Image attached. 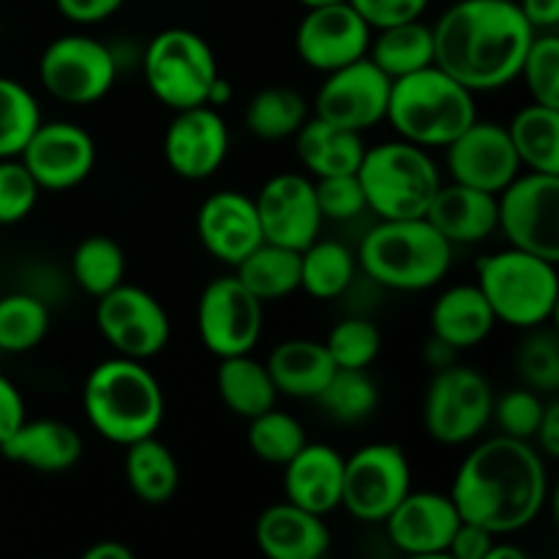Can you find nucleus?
I'll return each instance as SVG.
<instances>
[{"label": "nucleus", "instance_id": "obj_1", "mask_svg": "<svg viewBox=\"0 0 559 559\" xmlns=\"http://www.w3.org/2000/svg\"><path fill=\"white\" fill-rule=\"evenodd\" d=\"M448 495L464 522L495 535L522 533L551 497L546 459L527 440L489 437L462 459Z\"/></svg>", "mask_w": 559, "mask_h": 559}, {"label": "nucleus", "instance_id": "obj_2", "mask_svg": "<svg viewBox=\"0 0 559 559\" xmlns=\"http://www.w3.org/2000/svg\"><path fill=\"white\" fill-rule=\"evenodd\" d=\"M431 36L435 66L473 93H491L516 80L535 31L516 0H456Z\"/></svg>", "mask_w": 559, "mask_h": 559}, {"label": "nucleus", "instance_id": "obj_3", "mask_svg": "<svg viewBox=\"0 0 559 559\" xmlns=\"http://www.w3.org/2000/svg\"><path fill=\"white\" fill-rule=\"evenodd\" d=\"M82 409L96 435L126 448L162 429L164 391L145 360L115 355L91 369L82 385Z\"/></svg>", "mask_w": 559, "mask_h": 559}, {"label": "nucleus", "instance_id": "obj_4", "mask_svg": "<svg viewBox=\"0 0 559 559\" xmlns=\"http://www.w3.org/2000/svg\"><path fill=\"white\" fill-rule=\"evenodd\" d=\"M358 265L371 282L393 293H424L448 276L453 246L426 216L380 218L360 240Z\"/></svg>", "mask_w": 559, "mask_h": 559}, {"label": "nucleus", "instance_id": "obj_5", "mask_svg": "<svg viewBox=\"0 0 559 559\" xmlns=\"http://www.w3.org/2000/svg\"><path fill=\"white\" fill-rule=\"evenodd\" d=\"M478 118L475 93L440 66H426L391 80L385 120L399 140L420 147H445Z\"/></svg>", "mask_w": 559, "mask_h": 559}, {"label": "nucleus", "instance_id": "obj_6", "mask_svg": "<svg viewBox=\"0 0 559 559\" xmlns=\"http://www.w3.org/2000/svg\"><path fill=\"white\" fill-rule=\"evenodd\" d=\"M478 289L497 322L516 331L549 325L559 304L557 262L522 249L495 251L478 260Z\"/></svg>", "mask_w": 559, "mask_h": 559}, {"label": "nucleus", "instance_id": "obj_7", "mask_svg": "<svg viewBox=\"0 0 559 559\" xmlns=\"http://www.w3.org/2000/svg\"><path fill=\"white\" fill-rule=\"evenodd\" d=\"M355 175L364 189L366 211L377 218L426 216L442 186L440 169L429 151L407 140L366 145Z\"/></svg>", "mask_w": 559, "mask_h": 559}, {"label": "nucleus", "instance_id": "obj_8", "mask_svg": "<svg viewBox=\"0 0 559 559\" xmlns=\"http://www.w3.org/2000/svg\"><path fill=\"white\" fill-rule=\"evenodd\" d=\"M147 91L173 112L207 104L218 71L211 44L189 27H167L156 33L142 55Z\"/></svg>", "mask_w": 559, "mask_h": 559}, {"label": "nucleus", "instance_id": "obj_9", "mask_svg": "<svg viewBox=\"0 0 559 559\" xmlns=\"http://www.w3.org/2000/svg\"><path fill=\"white\" fill-rule=\"evenodd\" d=\"M495 391L478 369H437L424 396V429L440 445H469L491 424Z\"/></svg>", "mask_w": 559, "mask_h": 559}, {"label": "nucleus", "instance_id": "obj_10", "mask_svg": "<svg viewBox=\"0 0 559 559\" xmlns=\"http://www.w3.org/2000/svg\"><path fill=\"white\" fill-rule=\"evenodd\" d=\"M413 489V464L396 442H369L344 459L342 508L364 524H382Z\"/></svg>", "mask_w": 559, "mask_h": 559}, {"label": "nucleus", "instance_id": "obj_11", "mask_svg": "<svg viewBox=\"0 0 559 559\" xmlns=\"http://www.w3.org/2000/svg\"><path fill=\"white\" fill-rule=\"evenodd\" d=\"M41 87L69 107L98 104L118 80V55L104 41L82 33L60 36L38 58Z\"/></svg>", "mask_w": 559, "mask_h": 559}, {"label": "nucleus", "instance_id": "obj_12", "mask_svg": "<svg viewBox=\"0 0 559 559\" xmlns=\"http://www.w3.org/2000/svg\"><path fill=\"white\" fill-rule=\"evenodd\" d=\"M497 229L513 249L559 262V175L519 173L497 194Z\"/></svg>", "mask_w": 559, "mask_h": 559}, {"label": "nucleus", "instance_id": "obj_13", "mask_svg": "<svg viewBox=\"0 0 559 559\" xmlns=\"http://www.w3.org/2000/svg\"><path fill=\"white\" fill-rule=\"evenodd\" d=\"M265 328V304L240 284L238 276H218L205 284L197 300V333L216 358L254 353Z\"/></svg>", "mask_w": 559, "mask_h": 559}, {"label": "nucleus", "instance_id": "obj_14", "mask_svg": "<svg viewBox=\"0 0 559 559\" xmlns=\"http://www.w3.org/2000/svg\"><path fill=\"white\" fill-rule=\"evenodd\" d=\"M96 300L98 333L123 358L151 360L169 344L173 322L147 289L123 282Z\"/></svg>", "mask_w": 559, "mask_h": 559}, {"label": "nucleus", "instance_id": "obj_15", "mask_svg": "<svg viewBox=\"0 0 559 559\" xmlns=\"http://www.w3.org/2000/svg\"><path fill=\"white\" fill-rule=\"evenodd\" d=\"M391 76L382 74L369 58H358L336 71H328L314 96V115L349 131L374 129L385 120Z\"/></svg>", "mask_w": 559, "mask_h": 559}, {"label": "nucleus", "instance_id": "obj_16", "mask_svg": "<svg viewBox=\"0 0 559 559\" xmlns=\"http://www.w3.org/2000/svg\"><path fill=\"white\" fill-rule=\"evenodd\" d=\"M96 156V142L82 126L69 120H41L22 147L20 162L41 191H69L91 178Z\"/></svg>", "mask_w": 559, "mask_h": 559}, {"label": "nucleus", "instance_id": "obj_17", "mask_svg": "<svg viewBox=\"0 0 559 559\" xmlns=\"http://www.w3.org/2000/svg\"><path fill=\"white\" fill-rule=\"evenodd\" d=\"M448 175L453 183L473 186V189L500 194L519 173V162L508 129L495 120L475 118L456 140L445 145Z\"/></svg>", "mask_w": 559, "mask_h": 559}, {"label": "nucleus", "instance_id": "obj_18", "mask_svg": "<svg viewBox=\"0 0 559 559\" xmlns=\"http://www.w3.org/2000/svg\"><path fill=\"white\" fill-rule=\"evenodd\" d=\"M371 33L374 31L347 0L306 9L295 31V52L309 69L328 74L353 60L366 58Z\"/></svg>", "mask_w": 559, "mask_h": 559}, {"label": "nucleus", "instance_id": "obj_19", "mask_svg": "<svg viewBox=\"0 0 559 559\" xmlns=\"http://www.w3.org/2000/svg\"><path fill=\"white\" fill-rule=\"evenodd\" d=\"M262 238L267 243L306 249L320 238L322 213L317 205L314 180L298 173H278L260 186L254 197Z\"/></svg>", "mask_w": 559, "mask_h": 559}, {"label": "nucleus", "instance_id": "obj_20", "mask_svg": "<svg viewBox=\"0 0 559 559\" xmlns=\"http://www.w3.org/2000/svg\"><path fill=\"white\" fill-rule=\"evenodd\" d=\"M229 156V126L216 107L178 109L164 131L167 167L183 180H207Z\"/></svg>", "mask_w": 559, "mask_h": 559}, {"label": "nucleus", "instance_id": "obj_21", "mask_svg": "<svg viewBox=\"0 0 559 559\" xmlns=\"http://www.w3.org/2000/svg\"><path fill=\"white\" fill-rule=\"evenodd\" d=\"M459 516L451 495L442 491H413L404 495L385 519V533L402 555L409 557H448Z\"/></svg>", "mask_w": 559, "mask_h": 559}, {"label": "nucleus", "instance_id": "obj_22", "mask_svg": "<svg viewBox=\"0 0 559 559\" xmlns=\"http://www.w3.org/2000/svg\"><path fill=\"white\" fill-rule=\"evenodd\" d=\"M197 238L213 260L235 267L262 243L254 197L243 191H216L197 211Z\"/></svg>", "mask_w": 559, "mask_h": 559}, {"label": "nucleus", "instance_id": "obj_23", "mask_svg": "<svg viewBox=\"0 0 559 559\" xmlns=\"http://www.w3.org/2000/svg\"><path fill=\"white\" fill-rule=\"evenodd\" d=\"M344 456L325 442H306L284 464V500L328 516L342 508Z\"/></svg>", "mask_w": 559, "mask_h": 559}, {"label": "nucleus", "instance_id": "obj_24", "mask_svg": "<svg viewBox=\"0 0 559 559\" xmlns=\"http://www.w3.org/2000/svg\"><path fill=\"white\" fill-rule=\"evenodd\" d=\"M254 544L271 559H320L331 551V530L322 516L284 500L257 516Z\"/></svg>", "mask_w": 559, "mask_h": 559}, {"label": "nucleus", "instance_id": "obj_25", "mask_svg": "<svg viewBox=\"0 0 559 559\" xmlns=\"http://www.w3.org/2000/svg\"><path fill=\"white\" fill-rule=\"evenodd\" d=\"M0 456L41 475H60L82 459V437L66 420H22L20 429L0 445Z\"/></svg>", "mask_w": 559, "mask_h": 559}, {"label": "nucleus", "instance_id": "obj_26", "mask_svg": "<svg viewBox=\"0 0 559 559\" xmlns=\"http://www.w3.org/2000/svg\"><path fill=\"white\" fill-rule=\"evenodd\" d=\"M426 218L451 246L480 243L497 233V194L451 180L437 189Z\"/></svg>", "mask_w": 559, "mask_h": 559}, {"label": "nucleus", "instance_id": "obj_27", "mask_svg": "<svg viewBox=\"0 0 559 559\" xmlns=\"http://www.w3.org/2000/svg\"><path fill=\"white\" fill-rule=\"evenodd\" d=\"M429 322L431 336L445 342L456 353L484 344L497 325L478 284H456L445 289L431 306Z\"/></svg>", "mask_w": 559, "mask_h": 559}, {"label": "nucleus", "instance_id": "obj_28", "mask_svg": "<svg viewBox=\"0 0 559 559\" xmlns=\"http://www.w3.org/2000/svg\"><path fill=\"white\" fill-rule=\"evenodd\" d=\"M293 140L295 156H298V162L304 164L311 178L355 173L366 151L364 134L328 123L317 115L300 126Z\"/></svg>", "mask_w": 559, "mask_h": 559}, {"label": "nucleus", "instance_id": "obj_29", "mask_svg": "<svg viewBox=\"0 0 559 559\" xmlns=\"http://www.w3.org/2000/svg\"><path fill=\"white\" fill-rule=\"evenodd\" d=\"M265 366L276 391L289 399H317L336 371L325 344L314 338H287L276 344Z\"/></svg>", "mask_w": 559, "mask_h": 559}, {"label": "nucleus", "instance_id": "obj_30", "mask_svg": "<svg viewBox=\"0 0 559 559\" xmlns=\"http://www.w3.org/2000/svg\"><path fill=\"white\" fill-rule=\"evenodd\" d=\"M123 475L131 495L145 506H164L180 486L178 459L156 435L126 445Z\"/></svg>", "mask_w": 559, "mask_h": 559}, {"label": "nucleus", "instance_id": "obj_31", "mask_svg": "<svg viewBox=\"0 0 559 559\" xmlns=\"http://www.w3.org/2000/svg\"><path fill=\"white\" fill-rule=\"evenodd\" d=\"M216 388L224 407L238 418L249 420L265 409L276 407L278 391L271 380V371L265 364L251 358V353L218 358Z\"/></svg>", "mask_w": 559, "mask_h": 559}, {"label": "nucleus", "instance_id": "obj_32", "mask_svg": "<svg viewBox=\"0 0 559 559\" xmlns=\"http://www.w3.org/2000/svg\"><path fill=\"white\" fill-rule=\"evenodd\" d=\"M366 58L382 74L391 76V80L426 69V66L435 63V36H431V25H426L424 20H413L402 22V25L380 27L377 36L371 33Z\"/></svg>", "mask_w": 559, "mask_h": 559}, {"label": "nucleus", "instance_id": "obj_33", "mask_svg": "<svg viewBox=\"0 0 559 559\" xmlns=\"http://www.w3.org/2000/svg\"><path fill=\"white\" fill-rule=\"evenodd\" d=\"M522 169L559 175V109L527 104L506 126Z\"/></svg>", "mask_w": 559, "mask_h": 559}, {"label": "nucleus", "instance_id": "obj_34", "mask_svg": "<svg viewBox=\"0 0 559 559\" xmlns=\"http://www.w3.org/2000/svg\"><path fill=\"white\" fill-rule=\"evenodd\" d=\"M235 276L262 304L284 300L300 289V251L262 240L243 262L235 265Z\"/></svg>", "mask_w": 559, "mask_h": 559}, {"label": "nucleus", "instance_id": "obj_35", "mask_svg": "<svg viewBox=\"0 0 559 559\" xmlns=\"http://www.w3.org/2000/svg\"><path fill=\"white\" fill-rule=\"evenodd\" d=\"M309 102L304 93L287 85L262 87L249 98L243 112V123L249 134L262 142L293 140L300 126L309 120Z\"/></svg>", "mask_w": 559, "mask_h": 559}, {"label": "nucleus", "instance_id": "obj_36", "mask_svg": "<svg viewBox=\"0 0 559 559\" xmlns=\"http://www.w3.org/2000/svg\"><path fill=\"white\" fill-rule=\"evenodd\" d=\"M358 271V257L338 240H311L300 249V289L317 300L342 298Z\"/></svg>", "mask_w": 559, "mask_h": 559}, {"label": "nucleus", "instance_id": "obj_37", "mask_svg": "<svg viewBox=\"0 0 559 559\" xmlns=\"http://www.w3.org/2000/svg\"><path fill=\"white\" fill-rule=\"evenodd\" d=\"M71 278L85 295L102 298L126 282V251L107 235H91L71 254Z\"/></svg>", "mask_w": 559, "mask_h": 559}, {"label": "nucleus", "instance_id": "obj_38", "mask_svg": "<svg viewBox=\"0 0 559 559\" xmlns=\"http://www.w3.org/2000/svg\"><path fill=\"white\" fill-rule=\"evenodd\" d=\"M49 333V309L33 293H9L0 298V353L25 355Z\"/></svg>", "mask_w": 559, "mask_h": 559}, {"label": "nucleus", "instance_id": "obj_39", "mask_svg": "<svg viewBox=\"0 0 559 559\" xmlns=\"http://www.w3.org/2000/svg\"><path fill=\"white\" fill-rule=\"evenodd\" d=\"M317 402L328 418L353 426L374 413L380 404V391L369 377V369H336Z\"/></svg>", "mask_w": 559, "mask_h": 559}, {"label": "nucleus", "instance_id": "obj_40", "mask_svg": "<svg viewBox=\"0 0 559 559\" xmlns=\"http://www.w3.org/2000/svg\"><path fill=\"white\" fill-rule=\"evenodd\" d=\"M246 442L260 462L284 467L309 442V437H306L304 424L295 415L271 407L249 418Z\"/></svg>", "mask_w": 559, "mask_h": 559}, {"label": "nucleus", "instance_id": "obj_41", "mask_svg": "<svg viewBox=\"0 0 559 559\" xmlns=\"http://www.w3.org/2000/svg\"><path fill=\"white\" fill-rule=\"evenodd\" d=\"M38 123L41 107L31 87L11 76H0V158H20Z\"/></svg>", "mask_w": 559, "mask_h": 559}, {"label": "nucleus", "instance_id": "obj_42", "mask_svg": "<svg viewBox=\"0 0 559 559\" xmlns=\"http://www.w3.org/2000/svg\"><path fill=\"white\" fill-rule=\"evenodd\" d=\"M336 369H369L382 349L380 328L366 317H347L331 328L325 342Z\"/></svg>", "mask_w": 559, "mask_h": 559}, {"label": "nucleus", "instance_id": "obj_43", "mask_svg": "<svg viewBox=\"0 0 559 559\" xmlns=\"http://www.w3.org/2000/svg\"><path fill=\"white\" fill-rule=\"evenodd\" d=\"M516 80L524 82L535 104L559 109V38L555 31H546L540 36L535 33Z\"/></svg>", "mask_w": 559, "mask_h": 559}, {"label": "nucleus", "instance_id": "obj_44", "mask_svg": "<svg viewBox=\"0 0 559 559\" xmlns=\"http://www.w3.org/2000/svg\"><path fill=\"white\" fill-rule=\"evenodd\" d=\"M516 369L524 385L538 393H557L559 388V338L551 328L527 331L516 353Z\"/></svg>", "mask_w": 559, "mask_h": 559}, {"label": "nucleus", "instance_id": "obj_45", "mask_svg": "<svg viewBox=\"0 0 559 559\" xmlns=\"http://www.w3.org/2000/svg\"><path fill=\"white\" fill-rule=\"evenodd\" d=\"M544 409H546L544 393L533 391V388L527 385L513 388V391L502 393L500 399H495L491 420L497 424L500 435L533 442L540 418H544Z\"/></svg>", "mask_w": 559, "mask_h": 559}, {"label": "nucleus", "instance_id": "obj_46", "mask_svg": "<svg viewBox=\"0 0 559 559\" xmlns=\"http://www.w3.org/2000/svg\"><path fill=\"white\" fill-rule=\"evenodd\" d=\"M38 191L41 189L20 158H0V227L31 216Z\"/></svg>", "mask_w": 559, "mask_h": 559}, {"label": "nucleus", "instance_id": "obj_47", "mask_svg": "<svg viewBox=\"0 0 559 559\" xmlns=\"http://www.w3.org/2000/svg\"><path fill=\"white\" fill-rule=\"evenodd\" d=\"M314 194L322 218L331 222H353L366 211V197L355 173L314 178Z\"/></svg>", "mask_w": 559, "mask_h": 559}, {"label": "nucleus", "instance_id": "obj_48", "mask_svg": "<svg viewBox=\"0 0 559 559\" xmlns=\"http://www.w3.org/2000/svg\"><path fill=\"white\" fill-rule=\"evenodd\" d=\"M347 3L364 16L371 31H380V27L420 20L431 0H347Z\"/></svg>", "mask_w": 559, "mask_h": 559}, {"label": "nucleus", "instance_id": "obj_49", "mask_svg": "<svg viewBox=\"0 0 559 559\" xmlns=\"http://www.w3.org/2000/svg\"><path fill=\"white\" fill-rule=\"evenodd\" d=\"M497 535L489 533L486 527L473 522H459L456 533H453L451 546H448V557L453 559H486L491 544H495Z\"/></svg>", "mask_w": 559, "mask_h": 559}, {"label": "nucleus", "instance_id": "obj_50", "mask_svg": "<svg viewBox=\"0 0 559 559\" xmlns=\"http://www.w3.org/2000/svg\"><path fill=\"white\" fill-rule=\"evenodd\" d=\"M126 0H55L60 14L74 25H98L120 11Z\"/></svg>", "mask_w": 559, "mask_h": 559}, {"label": "nucleus", "instance_id": "obj_51", "mask_svg": "<svg viewBox=\"0 0 559 559\" xmlns=\"http://www.w3.org/2000/svg\"><path fill=\"white\" fill-rule=\"evenodd\" d=\"M25 418V399H22L20 388L9 377L0 374V445L20 429V424Z\"/></svg>", "mask_w": 559, "mask_h": 559}, {"label": "nucleus", "instance_id": "obj_52", "mask_svg": "<svg viewBox=\"0 0 559 559\" xmlns=\"http://www.w3.org/2000/svg\"><path fill=\"white\" fill-rule=\"evenodd\" d=\"M533 440L544 459L559 456V404L557 402H546L544 418H540L538 431H535Z\"/></svg>", "mask_w": 559, "mask_h": 559}, {"label": "nucleus", "instance_id": "obj_53", "mask_svg": "<svg viewBox=\"0 0 559 559\" xmlns=\"http://www.w3.org/2000/svg\"><path fill=\"white\" fill-rule=\"evenodd\" d=\"M519 9L535 33L555 31L559 25V0H519Z\"/></svg>", "mask_w": 559, "mask_h": 559}, {"label": "nucleus", "instance_id": "obj_54", "mask_svg": "<svg viewBox=\"0 0 559 559\" xmlns=\"http://www.w3.org/2000/svg\"><path fill=\"white\" fill-rule=\"evenodd\" d=\"M82 559H134V551H131L126 544H120V540L107 538L87 546V549L82 551Z\"/></svg>", "mask_w": 559, "mask_h": 559}, {"label": "nucleus", "instance_id": "obj_55", "mask_svg": "<svg viewBox=\"0 0 559 559\" xmlns=\"http://www.w3.org/2000/svg\"><path fill=\"white\" fill-rule=\"evenodd\" d=\"M424 358H426V364L435 366V371L445 369V366L456 364V349L448 347L445 342H440V338L431 336L424 347Z\"/></svg>", "mask_w": 559, "mask_h": 559}, {"label": "nucleus", "instance_id": "obj_56", "mask_svg": "<svg viewBox=\"0 0 559 559\" xmlns=\"http://www.w3.org/2000/svg\"><path fill=\"white\" fill-rule=\"evenodd\" d=\"M233 85H229L227 80H224L222 74L216 76V82H213V87H211V93H207V104H211V107H224V104L227 102H233Z\"/></svg>", "mask_w": 559, "mask_h": 559}, {"label": "nucleus", "instance_id": "obj_57", "mask_svg": "<svg viewBox=\"0 0 559 559\" xmlns=\"http://www.w3.org/2000/svg\"><path fill=\"white\" fill-rule=\"evenodd\" d=\"M486 559H527V551L522 549V546L516 544H502L500 535L495 538V544H491L489 555H486Z\"/></svg>", "mask_w": 559, "mask_h": 559}, {"label": "nucleus", "instance_id": "obj_58", "mask_svg": "<svg viewBox=\"0 0 559 559\" xmlns=\"http://www.w3.org/2000/svg\"><path fill=\"white\" fill-rule=\"evenodd\" d=\"M304 9H320V5H331V3H342V0H298Z\"/></svg>", "mask_w": 559, "mask_h": 559}]
</instances>
